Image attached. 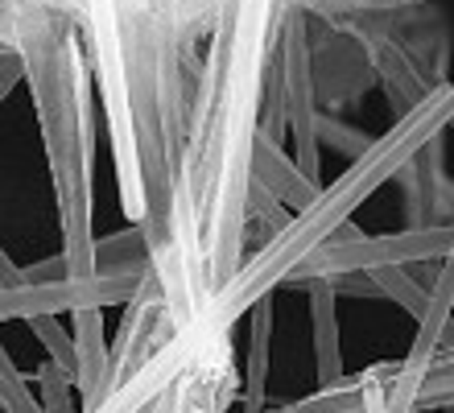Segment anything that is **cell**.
<instances>
[{
    "mask_svg": "<svg viewBox=\"0 0 454 413\" xmlns=\"http://www.w3.org/2000/svg\"><path fill=\"white\" fill-rule=\"evenodd\" d=\"M294 9L298 0H223L199 62L186 154L166 219L149 240L153 273L182 327L203 314L248 257L261 112Z\"/></svg>",
    "mask_w": 454,
    "mask_h": 413,
    "instance_id": "cell-1",
    "label": "cell"
},
{
    "mask_svg": "<svg viewBox=\"0 0 454 413\" xmlns=\"http://www.w3.org/2000/svg\"><path fill=\"white\" fill-rule=\"evenodd\" d=\"M0 46L17 50L34 95L62 227L67 277L99 273L96 236V71L79 25L59 9L0 0Z\"/></svg>",
    "mask_w": 454,
    "mask_h": 413,
    "instance_id": "cell-2",
    "label": "cell"
},
{
    "mask_svg": "<svg viewBox=\"0 0 454 413\" xmlns=\"http://www.w3.org/2000/svg\"><path fill=\"white\" fill-rule=\"evenodd\" d=\"M450 124H454V83H442L430 99H421L413 112L396 116L393 129L380 132L364 154L351 157V165H347L331 187H323L306 207H298L269 240H261L256 252L244 257L236 277L207 302L203 314L223 322V327H236L261 298H269L277 285L294 282V273H298L326 240H335L343 227H351L347 219L359 211V203H368L388 178H401V170H405L434 137H442Z\"/></svg>",
    "mask_w": 454,
    "mask_h": 413,
    "instance_id": "cell-3",
    "label": "cell"
},
{
    "mask_svg": "<svg viewBox=\"0 0 454 413\" xmlns=\"http://www.w3.org/2000/svg\"><path fill=\"white\" fill-rule=\"evenodd\" d=\"M347 34L368 54L376 83L388 95L393 120L413 112L421 99H430L450 71V34L446 21L430 4L388 12H364V17H335Z\"/></svg>",
    "mask_w": 454,
    "mask_h": 413,
    "instance_id": "cell-4",
    "label": "cell"
},
{
    "mask_svg": "<svg viewBox=\"0 0 454 413\" xmlns=\"http://www.w3.org/2000/svg\"><path fill=\"white\" fill-rule=\"evenodd\" d=\"M454 409V343L430 355L409 352L396 364H372L359 377L318 385L310 397L277 409L244 413H421Z\"/></svg>",
    "mask_w": 454,
    "mask_h": 413,
    "instance_id": "cell-5",
    "label": "cell"
},
{
    "mask_svg": "<svg viewBox=\"0 0 454 413\" xmlns=\"http://www.w3.org/2000/svg\"><path fill=\"white\" fill-rule=\"evenodd\" d=\"M178 339L182 355L169 380L137 413H227L244 397L231 327L199 314L178 330Z\"/></svg>",
    "mask_w": 454,
    "mask_h": 413,
    "instance_id": "cell-6",
    "label": "cell"
},
{
    "mask_svg": "<svg viewBox=\"0 0 454 413\" xmlns=\"http://www.w3.org/2000/svg\"><path fill=\"white\" fill-rule=\"evenodd\" d=\"M149 265L129 269H99L91 277H50V282H25L17 260L4 257V285H0V314L4 319H34V314H74V310H104L116 302H129L141 282L149 277Z\"/></svg>",
    "mask_w": 454,
    "mask_h": 413,
    "instance_id": "cell-7",
    "label": "cell"
},
{
    "mask_svg": "<svg viewBox=\"0 0 454 413\" xmlns=\"http://www.w3.org/2000/svg\"><path fill=\"white\" fill-rule=\"evenodd\" d=\"M405 182V219L409 227H442L454 224V178L446 174L442 145L434 137L413 162L401 170Z\"/></svg>",
    "mask_w": 454,
    "mask_h": 413,
    "instance_id": "cell-8",
    "label": "cell"
},
{
    "mask_svg": "<svg viewBox=\"0 0 454 413\" xmlns=\"http://www.w3.org/2000/svg\"><path fill=\"white\" fill-rule=\"evenodd\" d=\"M298 290L310 294V319H314V355H318V385L343 380V360H339V285L331 277H310L298 282Z\"/></svg>",
    "mask_w": 454,
    "mask_h": 413,
    "instance_id": "cell-9",
    "label": "cell"
},
{
    "mask_svg": "<svg viewBox=\"0 0 454 413\" xmlns=\"http://www.w3.org/2000/svg\"><path fill=\"white\" fill-rule=\"evenodd\" d=\"M256 182H261L264 190H273L289 211L306 207V203L323 190L306 178V170L294 162V154H286V141H273V137H264V132L256 137Z\"/></svg>",
    "mask_w": 454,
    "mask_h": 413,
    "instance_id": "cell-10",
    "label": "cell"
},
{
    "mask_svg": "<svg viewBox=\"0 0 454 413\" xmlns=\"http://www.w3.org/2000/svg\"><path fill=\"white\" fill-rule=\"evenodd\" d=\"M248 339V372H244V409H264V380H269V339H273V294L256 302Z\"/></svg>",
    "mask_w": 454,
    "mask_h": 413,
    "instance_id": "cell-11",
    "label": "cell"
},
{
    "mask_svg": "<svg viewBox=\"0 0 454 413\" xmlns=\"http://www.w3.org/2000/svg\"><path fill=\"white\" fill-rule=\"evenodd\" d=\"M29 322V330H34L37 339H42V347H46L50 360H59L67 372H71L74 380H79V352H74V330L67 335V327H62L59 314H34Z\"/></svg>",
    "mask_w": 454,
    "mask_h": 413,
    "instance_id": "cell-12",
    "label": "cell"
},
{
    "mask_svg": "<svg viewBox=\"0 0 454 413\" xmlns=\"http://www.w3.org/2000/svg\"><path fill=\"white\" fill-rule=\"evenodd\" d=\"M37 380V389H42V397H46V413H83V409H74L71 405V389H74V377L67 372V368L59 364V360H42V368L34 372Z\"/></svg>",
    "mask_w": 454,
    "mask_h": 413,
    "instance_id": "cell-13",
    "label": "cell"
},
{
    "mask_svg": "<svg viewBox=\"0 0 454 413\" xmlns=\"http://www.w3.org/2000/svg\"><path fill=\"white\" fill-rule=\"evenodd\" d=\"M413 4H430V0H298V9L314 17H364V12H388V9H413Z\"/></svg>",
    "mask_w": 454,
    "mask_h": 413,
    "instance_id": "cell-14",
    "label": "cell"
},
{
    "mask_svg": "<svg viewBox=\"0 0 454 413\" xmlns=\"http://www.w3.org/2000/svg\"><path fill=\"white\" fill-rule=\"evenodd\" d=\"M0 405H4V413H46V405L34 401V393H29V377H21L17 372V364H12V355L4 352L0 355Z\"/></svg>",
    "mask_w": 454,
    "mask_h": 413,
    "instance_id": "cell-15",
    "label": "cell"
},
{
    "mask_svg": "<svg viewBox=\"0 0 454 413\" xmlns=\"http://www.w3.org/2000/svg\"><path fill=\"white\" fill-rule=\"evenodd\" d=\"M450 129H454V124H450Z\"/></svg>",
    "mask_w": 454,
    "mask_h": 413,
    "instance_id": "cell-16",
    "label": "cell"
}]
</instances>
